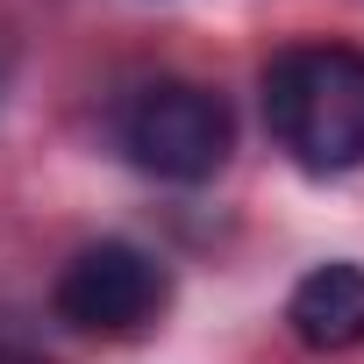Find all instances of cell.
Wrapping results in <instances>:
<instances>
[{
  "label": "cell",
  "instance_id": "obj_1",
  "mask_svg": "<svg viewBox=\"0 0 364 364\" xmlns=\"http://www.w3.org/2000/svg\"><path fill=\"white\" fill-rule=\"evenodd\" d=\"M264 122L300 171L364 164V50L293 43L264 65Z\"/></svg>",
  "mask_w": 364,
  "mask_h": 364
},
{
  "label": "cell",
  "instance_id": "obj_2",
  "mask_svg": "<svg viewBox=\"0 0 364 364\" xmlns=\"http://www.w3.org/2000/svg\"><path fill=\"white\" fill-rule=\"evenodd\" d=\"M236 122L222 107V93L193 86V79H157L122 107V150L150 171L171 178V186H200L229 164Z\"/></svg>",
  "mask_w": 364,
  "mask_h": 364
},
{
  "label": "cell",
  "instance_id": "obj_4",
  "mask_svg": "<svg viewBox=\"0 0 364 364\" xmlns=\"http://www.w3.org/2000/svg\"><path fill=\"white\" fill-rule=\"evenodd\" d=\"M286 321L307 350H357L364 343V264H314L293 286Z\"/></svg>",
  "mask_w": 364,
  "mask_h": 364
},
{
  "label": "cell",
  "instance_id": "obj_3",
  "mask_svg": "<svg viewBox=\"0 0 364 364\" xmlns=\"http://www.w3.org/2000/svg\"><path fill=\"white\" fill-rule=\"evenodd\" d=\"M171 279L150 250L136 243H86L65 272H58V314L86 336H136L157 307H164Z\"/></svg>",
  "mask_w": 364,
  "mask_h": 364
}]
</instances>
